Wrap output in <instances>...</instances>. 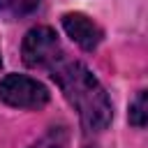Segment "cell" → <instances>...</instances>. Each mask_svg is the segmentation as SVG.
I'll use <instances>...</instances> for the list:
<instances>
[{"mask_svg":"<svg viewBox=\"0 0 148 148\" xmlns=\"http://www.w3.org/2000/svg\"><path fill=\"white\" fill-rule=\"evenodd\" d=\"M51 76L60 86L65 99L79 113V120L86 132H102L109 127L113 118L111 99L102 88V83L83 62L62 58L51 67Z\"/></svg>","mask_w":148,"mask_h":148,"instance_id":"cell-1","label":"cell"},{"mask_svg":"<svg viewBox=\"0 0 148 148\" xmlns=\"http://www.w3.org/2000/svg\"><path fill=\"white\" fill-rule=\"evenodd\" d=\"M21 56L28 67H53L62 60V49L58 35L49 25H37L25 32L21 44Z\"/></svg>","mask_w":148,"mask_h":148,"instance_id":"cell-2","label":"cell"},{"mask_svg":"<svg viewBox=\"0 0 148 148\" xmlns=\"http://www.w3.org/2000/svg\"><path fill=\"white\" fill-rule=\"evenodd\" d=\"M0 99L16 109H42L49 102V90L30 76L7 74L0 81Z\"/></svg>","mask_w":148,"mask_h":148,"instance_id":"cell-3","label":"cell"},{"mask_svg":"<svg viewBox=\"0 0 148 148\" xmlns=\"http://www.w3.org/2000/svg\"><path fill=\"white\" fill-rule=\"evenodd\" d=\"M62 28L72 42H76L83 51H95L104 37L102 28L81 12H69L62 16Z\"/></svg>","mask_w":148,"mask_h":148,"instance_id":"cell-4","label":"cell"},{"mask_svg":"<svg viewBox=\"0 0 148 148\" xmlns=\"http://www.w3.org/2000/svg\"><path fill=\"white\" fill-rule=\"evenodd\" d=\"M42 0H0V14L7 18H23L39 7Z\"/></svg>","mask_w":148,"mask_h":148,"instance_id":"cell-5","label":"cell"},{"mask_svg":"<svg viewBox=\"0 0 148 148\" xmlns=\"http://www.w3.org/2000/svg\"><path fill=\"white\" fill-rule=\"evenodd\" d=\"M146 118H148V111H146V90H139V95L130 104V125H134V127L141 130V127H146Z\"/></svg>","mask_w":148,"mask_h":148,"instance_id":"cell-6","label":"cell"},{"mask_svg":"<svg viewBox=\"0 0 148 148\" xmlns=\"http://www.w3.org/2000/svg\"><path fill=\"white\" fill-rule=\"evenodd\" d=\"M67 143V130L65 127H51L37 143H32L30 148H65Z\"/></svg>","mask_w":148,"mask_h":148,"instance_id":"cell-7","label":"cell"},{"mask_svg":"<svg viewBox=\"0 0 148 148\" xmlns=\"http://www.w3.org/2000/svg\"><path fill=\"white\" fill-rule=\"evenodd\" d=\"M0 65H2V58H0Z\"/></svg>","mask_w":148,"mask_h":148,"instance_id":"cell-8","label":"cell"}]
</instances>
